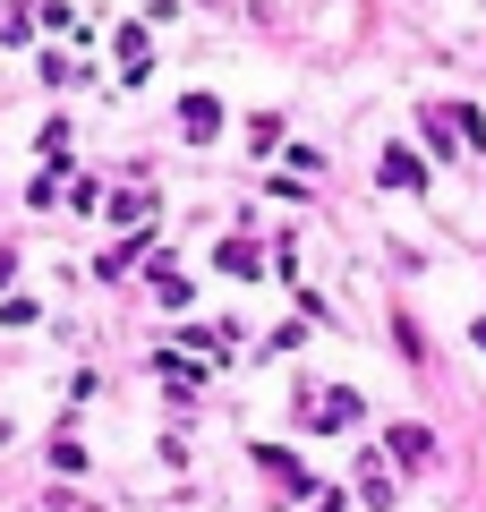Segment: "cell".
<instances>
[{
  "instance_id": "obj_1",
  "label": "cell",
  "mask_w": 486,
  "mask_h": 512,
  "mask_svg": "<svg viewBox=\"0 0 486 512\" xmlns=\"http://www.w3.org/2000/svg\"><path fill=\"white\" fill-rule=\"evenodd\" d=\"M359 419V393H307V427H350Z\"/></svg>"
},
{
  "instance_id": "obj_2",
  "label": "cell",
  "mask_w": 486,
  "mask_h": 512,
  "mask_svg": "<svg viewBox=\"0 0 486 512\" xmlns=\"http://www.w3.org/2000/svg\"><path fill=\"white\" fill-rule=\"evenodd\" d=\"M256 470H273V487H282V495H307V470H299V453H282V444H265V453H256Z\"/></svg>"
},
{
  "instance_id": "obj_3",
  "label": "cell",
  "mask_w": 486,
  "mask_h": 512,
  "mask_svg": "<svg viewBox=\"0 0 486 512\" xmlns=\"http://www.w3.org/2000/svg\"><path fill=\"white\" fill-rule=\"evenodd\" d=\"M393 453L401 461H427V427H393Z\"/></svg>"
}]
</instances>
